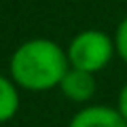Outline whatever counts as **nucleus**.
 Listing matches in <instances>:
<instances>
[{
  "mask_svg": "<svg viewBox=\"0 0 127 127\" xmlns=\"http://www.w3.org/2000/svg\"><path fill=\"white\" fill-rule=\"evenodd\" d=\"M19 87L9 74H0V125L13 121L19 112Z\"/></svg>",
  "mask_w": 127,
  "mask_h": 127,
  "instance_id": "5",
  "label": "nucleus"
},
{
  "mask_svg": "<svg viewBox=\"0 0 127 127\" xmlns=\"http://www.w3.org/2000/svg\"><path fill=\"white\" fill-rule=\"evenodd\" d=\"M68 127H127V121L117 112L114 106L89 104L72 114Z\"/></svg>",
  "mask_w": 127,
  "mask_h": 127,
  "instance_id": "4",
  "label": "nucleus"
},
{
  "mask_svg": "<svg viewBox=\"0 0 127 127\" xmlns=\"http://www.w3.org/2000/svg\"><path fill=\"white\" fill-rule=\"evenodd\" d=\"M57 89L62 91V95L66 100H70L72 104L89 106L91 100L95 97V93H97L95 74L85 72V70H78V68H68Z\"/></svg>",
  "mask_w": 127,
  "mask_h": 127,
  "instance_id": "3",
  "label": "nucleus"
},
{
  "mask_svg": "<svg viewBox=\"0 0 127 127\" xmlns=\"http://www.w3.org/2000/svg\"><path fill=\"white\" fill-rule=\"evenodd\" d=\"M70 68L66 49L51 38H28L9 57V76L23 91L45 93L57 89Z\"/></svg>",
  "mask_w": 127,
  "mask_h": 127,
  "instance_id": "1",
  "label": "nucleus"
},
{
  "mask_svg": "<svg viewBox=\"0 0 127 127\" xmlns=\"http://www.w3.org/2000/svg\"><path fill=\"white\" fill-rule=\"evenodd\" d=\"M114 40V51H117V57L123 64H127V15L117 23V30L112 34Z\"/></svg>",
  "mask_w": 127,
  "mask_h": 127,
  "instance_id": "6",
  "label": "nucleus"
},
{
  "mask_svg": "<svg viewBox=\"0 0 127 127\" xmlns=\"http://www.w3.org/2000/svg\"><path fill=\"white\" fill-rule=\"evenodd\" d=\"M66 55H68L70 68L97 74L110 66L117 51H114V40L110 34H106L104 30L87 28L70 38L66 47Z\"/></svg>",
  "mask_w": 127,
  "mask_h": 127,
  "instance_id": "2",
  "label": "nucleus"
},
{
  "mask_svg": "<svg viewBox=\"0 0 127 127\" xmlns=\"http://www.w3.org/2000/svg\"><path fill=\"white\" fill-rule=\"evenodd\" d=\"M114 108H117V112H119V114H121V117L127 121V81L123 83V87L119 89V95H117V106H114Z\"/></svg>",
  "mask_w": 127,
  "mask_h": 127,
  "instance_id": "7",
  "label": "nucleus"
}]
</instances>
